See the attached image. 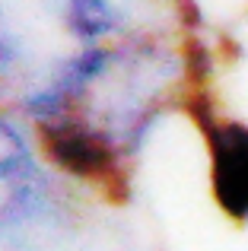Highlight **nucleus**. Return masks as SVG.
I'll use <instances>...</instances> for the list:
<instances>
[{
  "label": "nucleus",
  "mask_w": 248,
  "mask_h": 251,
  "mask_svg": "<svg viewBox=\"0 0 248 251\" xmlns=\"http://www.w3.org/2000/svg\"><path fill=\"white\" fill-rule=\"evenodd\" d=\"M42 150L61 172L99 188L102 194L124 197L127 191L118 153L99 130L76 121H51L42 127Z\"/></svg>",
  "instance_id": "nucleus-1"
},
{
  "label": "nucleus",
  "mask_w": 248,
  "mask_h": 251,
  "mask_svg": "<svg viewBox=\"0 0 248 251\" xmlns=\"http://www.w3.org/2000/svg\"><path fill=\"white\" fill-rule=\"evenodd\" d=\"M210 150V191L220 213L248 223V127L236 121H200Z\"/></svg>",
  "instance_id": "nucleus-2"
}]
</instances>
